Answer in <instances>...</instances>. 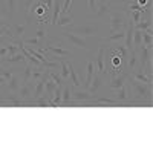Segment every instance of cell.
<instances>
[{
	"label": "cell",
	"instance_id": "cell-1",
	"mask_svg": "<svg viewBox=\"0 0 153 153\" xmlns=\"http://www.w3.org/2000/svg\"><path fill=\"white\" fill-rule=\"evenodd\" d=\"M126 87L130 89L132 101H152V97H153L152 87H153V84L141 83V81L135 80L133 76L129 75L127 80H126Z\"/></svg>",
	"mask_w": 153,
	"mask_h": 153
},
{
	"label": "cell",
	"instance_id": "cell-2",
	"mask_svg": "<svg viewBox=\"0 0 153 153\" xmlns=\"http://www.w3.org/2000/svg\"><path fill=\"white\" fill-rule=\"evenodd\" d=\"M109 16H110V29H109L110 32L126 29L127 22H129L126 9H112Z\"/></svg>",
	"mask_w": 153,
	"mask_h": 153
},
{
	"label": "cell",
	"instance_id": "cell-3",
	"mask_svg": "<svg viewBox=\"0 0 153 153\" xmlns=\"http://www.w3.org/2000/svg\"><path fill=\"white\" fill-rule=\"evenodd\" d=\"M69 32L72 34H76V35H80V37H98L100 34V28L95 26V25L92 23H89V25H76V26H71V25H68V29Z\"/></svg>",
	"mask_w": 153,
	"mask_h": 153
},
{
	"label": "cell",
	"instance_id": "cell-4",
	"mask_svg": "<svg viewBox=\"0 0 153 153\" xmlns=\"http://www.w3.org/2000/svg\"><path fill=\"white\" fill-rule=\"evenodd\" d=\"M61 35L65 37L71 45H74L75 48L84 49V51H89V49H91V42L86 40L84 37H80V35H76V34H72V32H69V31H63Z\"/></svg>",
	"mask_w": 153,
	"mask_h": 153
},
{
	"label": "cell",
	"instance_id": "cell-5",
	"mask_svg": "<svg viewBox=\"0 0 153 153\" xmlns=\"http://www.w3.org/2000/svg\"><path fill=\"white\" fill-rule=\"evenodd\" d=\"M38 52L42 54H52V55H57V57H71V51H68L66 48L63 46H55V45H49L46 48L40 46L38 48Z\"/></svg>",
	"mask_w": 153,
	"mask_h": 153
},
{
	"label": "cell",
	"instance_id": "cell-6",
	"mask_svg": "<svg viewBox=\"0 0 153 153\" xmlns=\"http://www.w3.org/2000/svg\"><path fill=\"white\" fill-rule=\"evenodd\" d=\"M112 8H113L112 0H100V2H98V9L94 12V17L92 19H97V20L106 19L110 14Z\"/></svg>",
	"mask_w": 153,
	"mask_h": 153
},
{
	"label": "cell",
	"instance_id": "cell-7",
	"mask_svg": "<svg viewBox=\"0 0 153 153\" xmlns=\"http://www.w3.org/2000/svg\"><path fill=\"white\" fill-rule=\"evenodd\" d=\"M106 46H100L98 49V55L94 61V66H95V71L101 75H106V68H104V63H106Z\"/></svg>",
	"mask_w": 153,
	"mask_h": 153
},
{
	"label": "cell",
	"instance_id": "cell-8",
	"mask_svg": "<svg viewBox=\"0 0 153 153\" xmlns=\"http://www.w3.org/2000/svg\"><path fill=\"white\" fill-rule=\"evenodd\" d=\"M127 76H129V74H127L126 71H123V72L118 74V75H112V78H110V81H109V84H107L109 91H117V89H120L121 86H124Z\"/></svg>",
	"mask_w": 153,
	"mask_h": 153
},
{
	"label": "cell",
	"instance_id": "cell-9",
	"mask_svg": "<svg viewBox=\"0 0 153 153\" xmlns=\"http://www.w3.org/2000/svg\"><path fill=\"white\" fill-rule=\"evenodd\" d=\"M32 89H34V84L29 81V83H23V86H20L19 89V98L26 101V103H32Z\"/></svg>",
	"mask_w": 153,
	"mask_h": 153
},
{
	"label": "cell",
	"instance_id": "cell-10",
	"mask_svg": "<svg viewBox=\"0 0 153 153\" xmlns=\"http://www.w3.org/2000/svg\"><path fill=\"white\" fill-rule=\"evenodd\" d=\"M71 98L74 101H76V103H91V101L94 100V94L87 92V91H74L71 94Z\"/></svg>",
	"mask_w": 153,
	"mask_h": 153
},
{
	"label": "cell",
	"instance_id": "cell-11",
	"mask_svg": "<svg viewBox=\"0 0 153 153\" xmlns=\"http://www.w3.org/2000/svg\"><path fill=\"white\" fill-rule=\"evenodd\" d=\"M103 81H104V76L101 75V74H98V72H95V74H94V78H92V81H91V86L87 87V92L97 94V92L100 91V87H103Z\"/></svg>",
	"mask_w": 153,
	"mask_h": 153
},
{
	"label": "cell",
	"instance_id": "cell-12",
	"mask_svg": "<svg viewBox=\"0 0 153 153\" xmlns=\"http://www.w3.org/2000/svg\"><path fill=\"white\" fill-rule=\"evenodd\" d=\"M138 66V52L136 49H130L129 51V57H127V65H126V72L130 74L132 71H135V68Z\"/></svg>",
	"mask_w": 153,
	"mask_h": 153
},
{
	"label": "cell",
	"instance_id": "cell-13",
	"mask_svg": "<svg viewBox=\"0 0 153 153\" xmlns=\"http://www.w3.org/2000/svg\"><path fill=\"white\" fill-rule=\"evenodd\" d=\"M2 63L14 65V63H26V60H25L23 54L19 51V52H17V54H14V55H5V57H2Z\"/></svg>",
	"mask_w": 153,
	"mask_h": 153
},
{
	"label": "cell",
	"instance_id": "cell-14",
	"mask_svg": "<svg viewBox=\"0 0 153 153\" xmlns=\"http://www.w3.org/2000/svg\"><path fill=\"white\" fill-rule=\"evenodd\" d=\"M152 23H153V22H152V16H149L147 19H141L138 23H135V28L152 34Z\"/></svg>",
	"mask_w": 153,
	"mask_h": 153
},
{
	"label": "cell",
	"instance_id": "cell-15",
	"mask_svg": "<svg viewBox=\"0 0 153 153\" xmlns=\"http://www.w3.org/2000/svg\"><path fill=\"white\" fill-rule=\"evenodd\" d=\"M124 35H126V29H121V31H115V32H110L107 37H104V43L121 42V40H124Z\"/></svg>",
	"mask_w": 153,
	"mask_h": 153
},
{
	"label": "cell",
	"instance_id": "cell-16",
	"mask_svg": "<svg viewBox=\"0 0 153 153\" xmlns=\"http://www.w3.org/2000/svg\"><path fill=\"white\" fill-rule=\"evenodd\" d=\"M115 100L118 101V103H127V101H130L129 100V92H127V87L126 84L121 86L120 89H117V92H115Z\"/></svg>",
	"mask_w": 153,
	"mask_h": 153
},
{
	"label": "cell",
	"instance_id": "cell-17",
	"mask_svg": "<svg viewBox=\"0 0 153 153\" xmlns=\"http://www.w3.org/2000/svg\"><path fill=\"white\" fill-rule=\"evenodd\" d=\"M6 89H8V92H14V94H17L19 92V89H20V81H19V76H16V75H12L11 78L6 81Z\"/></svg>",
	"mask_w": 153,
	"mask_h": 153
},
{
	"label": "cell",
	"instance_id": "cell-18",
	"mask_svg": "<svg viewBox=\"0 0 153 153\" xmlns=\"http://www.w3.org/2000/svg\"><path fill=\"white\" fill-rule=\"evenodd\" d=\"M25 32H26V25H25V23L23 25L17 23V25L12 26V37H14V38H23Z\"/></svg>",
	"mask_w": 153,
	"mask_h": 153
},
{
	"label": "cell",
	"instance_id": "cell-19",
	"mask_svg": "<svg viewBox=\"0 0 153 153\" xmlns=\"http://www.w3.org/2000/svg\"><path fill=\"white\" fill-rule=\"evenodd\" d=\"M72 22H74L72 16H69V14H60L58 19H57L55 26H68V25H72Z\"/></svg>",
	"mask_w": 153,
	"mask_h": 153
},
{
	"label": "cell",
	"instance_id": "cell-20",
	"mask_svg": "<svg viewBox=\"0 0 153 153\" xmlns=\"http://www.w3.org/2000/svg\"><path fill=\"white\" fill-rule=\"evenodd\" d=\"M68 61L69 60H65V58H61L58 63H60V71H61V78L68 81V76H69V65H68Z\"/></svg>",
	"mask_w": 153,
	"mask_h": 153
},
{
	"label": "cell",
	"instance_id": "cell-21",
	"mask_svg": "<svg viewBox=\"0 0 153 153\" xmlns=\"http://www.w3.org/2000/svg\"><path fill=\"white\" fill-rule=\"evenodd\" d=\"M143 45V31L141 29H133V49H138Z\"/></svg>",
	"mask_w": 153,
	"mask_h": 153
},
{
	"label": "cell",
	"instance_id": "cell-22",
	"mask_svg": "<svg viewBox=\"0 0 153 153\" xmlns=\"http://www.w3.org/2000/svg\"><path fill=\"white\" fill-rule=\"evenodd\" d=\"M68 65H69V75H71V78H72V86H74V87H78V86L81 84V81H80L78 75H76V72H75V69H74V66H72V63L68 61Z\"/></svg>",
	"mask_w": 153,
	"mask_h": 153
},
{
	"label": "cell",
	"instance_id": "cell-23",
	"mask_svg": "<svg viewBox=\"0 0 153 153\" xmlns=\"http://www.w3.org/2000/svg\"><path fill=\"white\" fill-rule=\"evenodd\" d=\"M49 76L54 80V83H55L57 86H65V80H63L61 75H58L54 69H49Z\"/></svg>",
	"mask_w": 153,
	"mask_h": 153
},
{
	"label": "cell",
	"instance_id": "cell-24",
	"mask_svg": "<svg viewBox=\"0 0 153 153\" xmlns=\"http://www.w3.org/2000/svg\"><path fill=\"white\" fill-rule=\"evenodd\" d=\"M143 45L152 49V46H153V34H149V32L143 31Z\"/></svg>",
	"mask_w": 153,
	"mask_h": 153
},
{
	"label": "cell",
	"instance_id": "cell-25",
	"mask_svg": "<svg viewBox=\"0 0 153 153\" xmlns=\"http://www.w3.org/2000/svg\"><path fill=\"white\" fill-rule=\"evenodd\" d=\"M35 37L38 38V40L40 42H46V37H48V31L43 28V25H40V26H38V29H37V32H35Z\"/></svg>",
	"mask_w": 153,
	"mask_h": 153
},
{
	"label": "cell",
	"instance_id": "cell-26",
	"mask_svg": "<svg viewBox=\"0 0 153 153\" xmlns=\"http://www.w3.org/2000/svg\"><path fill=\"white\" fill-rule=\"evenodd\" d=\"M31 75H32V65H26V68H25L23 71V83H29L31 81Z\"/></svg>",
	"mask_w": 153,
	"mask_h": 153
},
{
	"label": "cell",
	"instance_id": "cell-27",
	"mask_svg": "<svg viewBox=\"0 0 153 153\" xmlns=\"http://www.w3.org/2000/svg\"><path fill=\"white\" fill-rule=\"evenodd\" d=\"M16 6H17V0H8V14L11 19L16 16Z\"/></svg>",
	"mask_w": 153,
	"mask_h": 153
},
{
	"label": "cell",
	"instance_id": "cell-28",
	"mask_svg": "<svg viewBox=\"0 0 153 153\" xmlns=\"http://www.w3.org/2000/svg\"><path fill=\"white\" fill-rule=\"evenodd\" d=\"M22 40H23V38H22ZM23 43H26V45H34V46H45V43L40 42L37 37H34V38H26V40H23Z\"/></svg>",
	"mask_w": 153,
	"mask_h": 153
},
{
	"label": "cell",
	"instance_id": "cell-29",
	"mask_svg": "<svg viewBox=\"0 0 153 153\" xmlns=\"http://www.w3.org/2000/svg\"><path fill=\"white\" fill-rule=\"evenodd\" d=\"M0 71H2V76H5V78H6V81L11 78L12 75H14V74H12L11 71H8V69H0Z\"/></svg>",
	"mask_w": 153,
	"mask_h": 153
},
{
	"label": "cell",
	"instance_id": "cell-30",
	"mask_svg": "<svg viewBox=\"0 0 153 153\" xmlns=\"http://www.w3.org/2000/svg\"><path fill=\"white\" fill-rule=\"evenodd\" d=\"M37 2V0H25V8H26V11L29 12L31 11V8H32V5Z\"/></svg>",
	"mask_w": 153,
	"mask_h": 153
},
{
	"label": "cell",
	"instance_id": "cell-31",
	"mask_svg": "<svg viewBox=\"0 0 153 153\" xmlns=\"http://www.w3.org/2000/svg\"><path fill=\"white\" fill-rule=\"evenodd\" d=\"M5 55H8V48L6 46L0 48V57H5Z\"/></svg>",
	"mask_w": 153,
	"mask_h": 153
},
{
	"label": "cell",
	"instance_id": "cell-32",
	"mask_svg": "<svg viewBox=\"0 0 153 153\" xmlns=\"http://www.w3.org/2000/svg\"><path fill=\"white\" fill-rule=\"evenodd\" d=\"M5 84H6V78L0 75V86H5Z\"/></svg>",
	"mask_w": 153,
	"mask_h": 153
},
{
	"label": "cell",
	"instance_id": "cell-33",
	"mask_svg": "<svg viewBox=\"0 0 153 153\" xmlns=\"http://www.w3.org/2000/svg\"><path fill=\"white\" fill-rule=\"evenodd\" d=\"M0 26H6V25H5V22H3V17H2V14H0Z\"/></svg>",
	"mask_w": 153,
	"mask_h": 153
},
{
	"label": "cell",
	"instance_id": "cell-34",
	"mask_svg": "<svg viewBox=\"0 0 153 153\" xmlns=\"http://www.w3.org/2000/svg\"><path fill=\"white\" fill-rule=\"evenodd\" d=\"M2 94H3V92H2V89H0V98H2Z\"/></svg>",
	"mask_w": 153,
	"mask_h": 153
}]
</instances>
